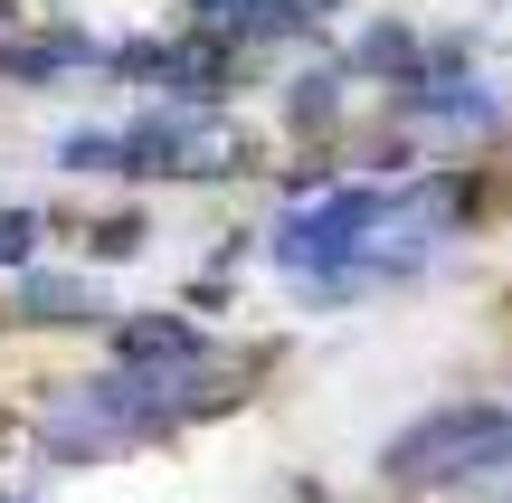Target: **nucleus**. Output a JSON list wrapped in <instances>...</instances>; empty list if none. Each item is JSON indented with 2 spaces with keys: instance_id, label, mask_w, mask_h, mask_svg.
Here are the masks:
<instances>
[{
  "instance_id": "5",
  "label": "nucleus",
  "mask_w": 512,
  "mask_h": 503,
  "mask_svg": "<svg viewBox=\"0 0 512 503\" xmlns=\"http://www.w3.org/2000/svg\"><path fill=\"white\" fill-rule=\"evenodd\" d=\"M114 67H124V76H143V86H181V95H209L228 57L209 48V38H171V48H114Z\"/></svg>"
},
{
  "instance_id": "7",
  "label": "nucleus",
  "mask_w": 512,
  "mask_h": 503,
  "mask_svg": "<svg viewBox=\"0 0 512 503\" xmlns=\"http://www.w3.org/2000/svg\"><path fill=\"white\" fill-rule=\"evenodd\" d=\"M332 0H228V19H238V38H275V29H313Z\"/></svg>"
},
{
  "instance_id": "3",
  "label": "nucleus",
  "mask_w": 512,
  "mask_h": 503,
  "mask_svg": "<svg viewBox=\"0 0 512 503\" xmlns=\"http://www.w3.org/2000/svg\"><path fill=\"white\" fill-rule=\"evenodd\" d=\"M228 399L219 371H105L86 380V390L67 399V418H57V437L86 428V437H152V428H181V418H209Z\"/></svg>"
},
{
  "instance_id": "11",
  "label": "nucleus",
  "mask_w": 512,
  "mask_h": 503,
  "mask_svg": "<svg viewBox=\"0 0 512 503\" xmlns=\"http://www.w3.org/2000/svg\"><path fill=\"white\" fill-rule=\"evenodd\" d=\"M0 10H10V0H0Z\"/></svg>"
},
{
  "instance_id": "4",
  "label": "nucleus",
  "mask_w": 512,
  "mask_h": 503,
  "mask_svg": "<svg viewBox=\"0 0 512 503\" xmlns=\"http://www.w3.org/2000/svg\"><path fill=\"white\" fill-rule=\"evenodd\" d=\"M380 200H389V190H370V181H351V190H323L313 209H294V219L275 228V266H294V276H313V285L370 276V238H380Z\"/></svg>"
},
{
  "instance_id": "2",
  "label": "nucleus",
  "mask_w": 512,
  "mask_h": 503,
  "mask_svg": "<svg viewBox=\"0 0 512 503\" xmlns=\"http://www.w3.org/2000/svg\"><path fill=\"white\" fill-rule=\"evenodd\" d=\"M67 171H143V181H209V171L238 162V133L209 124V114H152L124 133H67L57 143Z\"/></svg>"
},
{
  "instance_id": "6",
  "label": "nucleus",
  "mask_w": 512,
  "mask_h": 503,
  "mask_svg": "<svg viewBox=\"0 0 512 503\" xmlns=\"http://www.w3.org/2000/svg\"><path fill=\"white\" fill-rule=\"evenodd\" d=\"M86 38H10V48H0V76H10V86H57V76L67 67H86Z\"/></svg>"
},
{
  "instance_id": "1",
  "label": "nucleus",
  "mask_w": 512,
  "mask_h": 503,
  "mask_svg": "<svg viewBox=\"0 0 512 503\" xmlns=\"http://www.w3.org/2000/svg\"><path fill=\"white\" fill-rule=\"evenodd\" d=\"M389 485H418V494H446V485H512V399H456V409H427L389 437L380 456Z\"/></svg>"
},
{
  "instance_id": "9",
  "label": "nucleus",
  "mask_w": 512,
  "mask_h": 503,
  "mask_svg": "<svg viewBox=\"0 0 512 503\" xmlns=\"http://www.w3.org/2000/svg\"><path fill=\"white\" fill-rule=\"evenodd\" d=\"M29 247H38V209H10V219H0V266L29 257Z\"/></svg>"
},
{
  "instance_id": "8",
  "label": "nucleus",
  "mask_w": 512,
  "mask_h": 503,
  "mask_svg": "<svg viewBox=\"0 0 512 503\" xmlns=\"http://www.w3.org/2000/svg\"><path fill=\"white\" fill-rule=\"evenodd\" d=\"M124 352H162V361H200V333H190V323H171V314H143V323H124Z\"/></svg>"
},
{
  "instance_id": "10",
  "label": "nucleus",
  "mask_w": 512,
  "mask_h": 503,
  "mask_svg": "<svg viewBox=\"0 0 512 503\" xmlns=\"http://www.w3.org/2000/svg\"><path fill=\"white\" fill-rule=\"evenodd\" d=\"M475 503H512V494H475Z\"/></svg>"
}]
</instances>
